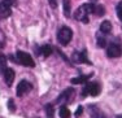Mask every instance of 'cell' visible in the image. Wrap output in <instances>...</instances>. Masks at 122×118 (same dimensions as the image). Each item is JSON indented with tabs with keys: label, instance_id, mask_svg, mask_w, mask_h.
I'll list each match as a JSON object with an SVG mask.
<instances>
[{
	"label": "cell",
	"instance_id": "6da1fadb",
	"mask_svg": "<svg viewBox=\"0 0 122 118\" xmlns=\"http://www.w3.org/2000/svg\"><path fill=\"white\" fill-rule=\"evenodd\" d=\"M95 5H96V3H92V1L82 4L74 12V18L79 22H83V24H88L90 16L95 14Z\"/></svg>",
	"mask_w": 122,
	"mask_h": 118
},
{
	"label": "cell",
	"instance_id": "7a4b0ae2",
	"mask_svg": "<svg viewBox=\"0 0 122 118\" xmlns=\"http://www.w3.org/2000/svg\"><path fill=\"white\" fill-rule=\"evenodd\" d=\"M100 90H101V87L97 82H86L85 84H83V90H82L81 96H82V99H85L88 95L96 97L97 95L100 93Z\"/></svg>",
	"mask_w": 122,
	"mask_h": 118
},
{
	"label": "cell",
	"instance_id": "3957f363",
	"mask_svg": "<svg viewBox=\"0 0 122 118\" xmlns=\"http://www.w3.org/2000/svg\"><path fill=\"white\" fill-rule=\"evenodd\" d=\"M71 38H73V31L68 26H62L57 31V42L61 45H68L70 43Z\"/></svg>",
	"mask_w": 122,
	"mask_h": 118
},
{
	"label": "cell",
	"instance_id": "277c9868",
	"mask_svg": "<svg viewBox=\"0 0 122 118\" xmlns=\"http://www.w3.org/2000/svg\"><path fill=\"white\" fill-rule=\"evenodd\" d=\"M122 54V44L118 40H112L109 44H107V56L110 59H117Z\"/></svg>",
	"mask_w": 122,
	"mask_h": 118
},
{
	"label": "cell",
	"instance_id": "5b68a950",
	"mask_svg": "<svg viewBox=\"0 0 122 118\" xmlns=\"http://www.w3.org/2000/svg\"><path fill=\"white\" fill-rule=\"evenodd\" d=\"M17 4V0H3L0 1V20H5L12 14V5Z\"/></svg>",
	"mask_w": 122,
	"mask_h": 118
},
{
	"label": "cell",
	"instance_id": "8992f818",
	"mask_svg": "<svg viewBox=\"0 0 122 118\" xmlns=\"http://www.w3.org/2000/svg\"><path fill=\"white\" fill-rule=\"evenodd\" d=\"M16 60L18 64L24 65V66H27V68H34L35 66V61L33 60V57L30 56L29 53L24 52V51H17L16 52Z\"/></svg>",
	"mask_w": 122,
	"mask_h": 118
},
{
	"label": "cell",
	"instance_id": "52a82bcc",
	"mask_svg": "<svg viewBox=\"0 0 122 118\" xmlns=\"http://www.w3.org/2000/svg\"><path fill=\"white\" fill-rule=\"evenodd\" d=\"M74 93H75L74 88H71V87L65 88V90H64L59 95V97L56 99V103H57V104H62V105L64 104H68L69 101H71V100H73Z\"/></svg>",
	"mask_w": 122,
	"mask_h": 118
},
{
	"label": "cell",
	"instance_id": "ba28073f",
	"mask_svg": "<svg viewBox=\"0 0 122 118\" xmlns=\"http://www.w3.org/2000/svg\"><path fill=\"white\" fill-rule=\"evenodd\" d=\"M73 60L78 64H87V65H91V61L88 60L87 57V51L83 49V51H75L73 53Z\"/></svg>",
	"mask_w": 122,
	"mask_h": 118
},
{
	"label": "cell",
	"instance_id": "9c48e42d",
	"mask_svg": "<svg viewBox=\"0 0 122 118\" xmlns=\"http://www.w3.org/2000/svg\"><path fill=\"white\" fill-rule=\"evenodd\" d=\"M33 90V84H31L30 82H27V80L22 79L21 82L18 83V86H17V96H24L26 92L31 91Z\"/></svg>",
	"mask_w": 122,
	"mask_h": 118
},
{
	"label": "cell",
	"instance_id": "30bf717a",
	"mask_svg": "<svg viewBox=\"0 0 122 118\" xmlns=\"http://www.w3.org/2000/svg\"><path fill=\"white\" fill-rule=\"evenodd\" d=\"M1 74H3V78H4L7 86H8V87H10V86L13 84V80H14V70L12 68H8V66H7Z\"/></svg>",
	"mask_w": 122,
	"mask_h": 118
},
{
	"label": "cell",
	"instance_id": "8fae6325",
	"mask_svg": "<svg viewBox=\"0 0 122 118\" xmlns=\"http://www.w3.org/2000/svg\"><path fill=\"white\" fill-rule=\"evenodd\" d=\"M88 113H90V117L91 118H107L105 114L101 112V109L96 104L88 105Z\"/></svg>",
	"mask_w": 122,
	"mask_h": 118
},
{
	"label": "cell",
	"instance_id": "7c38bea8",
	"mask_svg": "<svg viewBox=\"0 0 122 118\" xmlns=\"http://www.w3.org/2000/svg\"><path fill=\"white\" fill-rule=\"evenodd\" d=\"M38 54H42L43 57H48V56H51L52 52H53V47H52L51 44H44V45H42V47L39 48V51H38Z\"/></svg>",
	"mask_w": 122,
	"mask_h": 118
},
{
	"label": "cell",
	"instance_id": "4fadbf2b",
	"mask_svg": "<svg viewBox=\"0 0 122 118\" xmlns=\"http://www.w3.org/2000/svg\"><path fill=\"white\" fill-rule=\"evenodd\" d=\"M92 77V73L91 74H87V75H79V77H75L70 80L71 84H85L86 82H88V79Z\"/></svg>",
	"mask_w": 122,
	"mask_h": 118
},
{
	"label": "cell",
	"instance_id": "5bb4252c",
	"mask_svg": "<svg viewBox=\"0 0 122 118\" xmlns=\"http://www.w3.org/2000/svg\"><path fill=\"white\" fill-rule=\"evenodd\" d=\"M100 33H103L104 35H109L112 33V24L110 21H103L100 24Z\"/></svg>",
	"mask_w": 122,
	"mask_h": 118
},
{
	"label": "cell",
	"instance_id": "9a60e30c",
	"mask_svg": "<svg viewBox=\"0 0 122 118\" xmlns=\"http://www.w3.org/2000/svg\"><path fill=\"white\" fill-rule=\"evenodd\" d=\"M96 40H97V47H100V48L107 47V39H105V35L103 33L99 31L96 34Z\"/></svg>",
	"mask_w": 122,
	"mask_h": 118
},
{
	"label": "cell",
	"instance_id": "2e32d148",
	"mask_svg": "<svg viewBox=\"0 0 122 118\" xmlns=\"http://www.w3.org/2000/svg\"><path fill=\"white\" fill-rule=\"evenodd\" d=\"M62 7H64V14L65 17H70V0H62Z\"/></svg>",
	"mask_w": 122,
	"mask_h": 118
},
{
	"label": "cell",
	"instance_id": "e0dca14e",
	"mask_svg": "<svg viewBox=\"0 0 122 118\" xmlns=\"http://www.w3.org/2000/svg\"><path fill=\"white\" fill-rule=\"evenodd\" d=\"M59 114H60L61 118H70V110H69L68 106H65V105H62L60 108Z\"/></svg>",
	"mask_w": 122,
	"mask_h": 118
},
{
	"label": "cell",
	"instance_id": "ac0fdd59",
	"mask_svg": "<svg viewBox=\"0 0 122 118\" xmlns=\"http://www.w3.org/2000/svg\"><path fill=\"white\" fill-rule=\"evenodd\" d=\"M46 113H47V118H55V108L53 104H47L46 105Z\"/></svg>",
	"mask_w": 122,
	"mask_h": 118
},
{
	"label": "cell",
	"instance_id": "d6986e66",
	"mask_svg": "<svg viewBox=\"0 0 122 118\" xmlns=\"http://www.w3.org/2000/svg\"><path fill=\"white\" fill-rule=\"evenodd\" d=\"M5 68H7V57L0 52V74L4 71Z\"/></svg>",
	"mask_w": 122,
	"mask_h": 118
},
{
	"label": "cell",
	"instance_id": "ffe728a7",
	"mask_svg": "<svg viewBox=\"0 0 122 118\" xmlns=\"http://www.w3.org/2000/svg\"><path fill=\"white\" fill-rule=\"evenodd\" d=\"M95 14H96V16H103V14H105V8H104V5H100V4L95 5Z\"/></svg>",
	"mask_w": 122,
	"mask_h": 118
},
{
	"label": "cell",
	"instance_id": "44dd1931",
	"mask_svg": "<svg viewBox=\"0 0 122 118\" xmlns=\"http://www.w3.org/2000/svg\"><path fill=\"white\" fill-rule=\"evenodd\" d=\"M116 10H117V16H118V18H120V21L122 22V1H121L120 4L117 5Z\"/></svg>",
	"mask_w": 122,
	"mask_h": 118
},
{
	"label": "cell",
	"instance_id": "7402d4cb",
	"mask_svg": "<svg viewBox=\"0 0 122 118\" xmlns=\"http://www.w3.org/2000/svg\"><path fill=\"white\" fill-rule=\"evenodd\" d=\"M8 109H9L10 112H14V110H16V106H14L13 99H9V100H8Z\"/></svg>",
	"mask_w": 122,
	"mask_h": 118
},
{
	"label": "cell",
	"instance_id": "603a6c76",
	"mask_svg": "<svg viewBox=\"0 0 122 118\" xmlns=\"http://www.w3.org/2000/svg\"><path fill=\"white\" fill-rule=\"evenodd\" d=\"M82 113H83V108H82V106H78V108H77V110H75V113H74L75 118H79Z\"/></svg>",
	"mask_w": 122,
	"mask_h": 118
},
{
	"label": "cell",
	"instance_id": "cb8c5ba5",
	"mask_svg": "<svg viewBox=\"0 0 122 118\" xmlns=\"http://www.w3.org/2000/svg\"><path fill=\"white\" fill-rule=\"evenodd\" d=\"M49 5H51L52 8H56L57 7V0H48Z\"/></svg>",
	"mask_w": 122,
	"mask_h": 118
},
{
	"label": "cell",
	"instance_id": "d4e9b609",
	"mask_svg": "<svg viewBox=\"0 0 122 118\" xmlns=\"http://www.w3.org/2000/svg\"><path fill=\"white\" fill-rule=\"evenodd\" d=\"M116 118H122V114H118V116L116 117Z\"/></svg>",
	"mask_w": 122,
	"mask_h": 118
},
{
	"label": "cell",
	"instance_id": "484cf974",
	"mask_svg": "<svg viewBox=\"0 0 122 118\" xmlns=\"http://www.w3.org/2000/svg\"><path fill=\"white\" fill-rule=\"evenodd\" d=\"M91 1H92V3H96V1H97V0H91Z\"/></svg>",
	"mask_w": 122,
	"mask_h": 118
}]
</instances>
